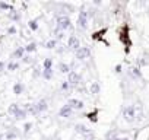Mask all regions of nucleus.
Returning <instances> with one entry per match:
<instances>
[{"label": "nucleus", "instance_id": "nucleus-1", "mask_svg": "<svg viewBox=\"0 0 149 140\" xmlns=\"http://www.w3.org/2000/svg\"><path fill=\"white\" fill-rule=\"evenodd\" d=\"M123 114V118L127 121V123H134L137 121V110H136V105H126L121 111Z\"/></svg>", "mask_w": 149, "mask_h": 140}, {"label": "nucleus", "instance_id": "nucleus-2", "mask_svg": "<svg viewBox=\"0 0 149 140\" xmlns=\"http://www.w3.org/2000/svg\"><path fill=\"white\" fill-rule=\"evenodd\" d=\"M56 22H57L56 24V29H58L61 32H64L69 28H72V22H70V18L67 15H58L57 19H56Z\"/></svg>", "mask_w": 149, "mask_h": 140}, {"label": "nucleus", "instance_id": "nucleus-3", "mask_svg": "<svg viewBox=\"0 0 149 140\" xmlns=\"http://www.w3.org/2000/svg\"><path fill=\"white\" fill-rule=\"evenodd\" d=\"M88 12H85V10H81L79 12V16H78V26L81 28V29H88Z\"/></svg>", "mask_w": 149, "mask_h": 140}, {"label": "nucleus", "instance_id": "nucleus-4", "mask_svg": "<svg viewBox=\"0 0 149 140\" xmlns=\"http://www.w3.org/2000/svg\"><path fill=\"white\" fill-rule=\"evenodd\" d=\"M74 55H76L78 60H86L91 57V48L89 47H81L78 51H74Z\"/></svg>", "mask_w": 149, "mask_h": 140}, {"label": "nucleus", "instance_id": "nucleus-5", "mask_svg": "<svg viewBox=\"0 0 149 140\" xmlns=\"http://www.w3.org/2000/svg\"><path fill=\"white\" fill-rule=\"evenodd\" d=\"M107 140H130L129 137H123L120 130H111L107 133Z\"/></svg>", "mask_w": 149, "mask_h": 140}, {"label": "nucleus", "instance_id": "nucleus-6", "mask_svg": "<svg viewBox=\"0 0 149 140\" xmlns=\"http://www.w3.org/2000/svg\"><path fill=\"white\" fill-rule=\"evenodd\" d=\"M67 47L72 48V50H74V51H78V50L81 48V41H79V38H78L76 35H70V37H69V41H67Z\"/></svg>", "mask_w": 149, "mask_h": 140}, {"label": "nucleus", "instance_id": "nucleus-7", "mask_svg": "<svg viewBox=\"0 0 149 140\" xmlns=\"http://www.w3.org/2000/svg\"><path fill=\"white\" fill-rule=\"evenodd\" d=\"M73 108L69 105V104H66V105H63L61 108H60V111H58V115L60 117H63V118H72V115H73Z\"/></svg>", "mask_w": 149, "mask_h": 140}, {"label": "nucleus", "instance_id": "nucleus-8", "mask_svg": "<svg viewBox=\"0 0 149 140\" xmlns=\"http://www.w3.org/2000/svg\"><path fill=\"white\" fill-rule=\"evenodd\" d=\"M67 82L72 85V86H76L81 83V75L78 72H70L69 73V78H67Z\"/></svg>", "mask_w": 149, "mask_h": 140}, {"label": "nucleus", "instance_id": "nucleus-9", "mask_svg": "<svg viewBox=\"0 0 149 140\" xmlns=\"http://www.w3.org/2000/svg\"><path fill=\"white\" fill-rule=\"evenodd\" d=\"M74 131L79 133V134H82V137H85V136H88V134L92 133V130L88 128V127L84 125V124H76V125H74Z\"/></svg>", "mask_w": 149, "mask_h": 140}, {"label": "nucleus", "instance_id": "nucleus-10", "mask_svg": "<svg viewBox=\"0 0 149 140\" xmlns=\"http://www.w3.org/2000/svg\"><path fill=\"white\" fill-rule=\"evenodd\" d=\"M73 110H84V107H85V104H84V101H81V99H76V98H72V99H69V102H67Z\"/></svg>", "mask_w": 149, "mask_h": 140}, {"label": "nucleus", "instance_id": "nucleus-11", "mask_svg": "<svg viewBox=\"0 0 149 140\" xmlns=\"http://www.w3.org/2000/svg\"><path fill=\"white\" fill-rule=\"evenodd\" d=\"M35 107H37L38 114H41V112H45V111L48 110V102H47L45 99H38V101L35 102Z\"/></svg>", "mask_w": 149, "mask_h": 140}, {"label": "nucleus", "instance_id": "nucleus-12", "mask_svg": "<svg viewBox=\"0 0 149 140\" xmlns=\"http://www.w3.org/2000/svg\"><path fill=\"white\" fill-rule=\"evenodd\" d=\"M127 73H129V76H130L132 79H140V78H142V73H140L139 67H130Z\"/></svg>", "mask_w": 149, "mask_h": 140}, {"label": "nucleus", "instance_id": "nucleus-13", "mask_svg": "<svg viewBox=\"0 0 149 140\" xmlns=\"http://www.w3.org/2000/svg\"><path fill=\"white\" fill-rule=\"evenodd\" d=\"M25 53H26V51H25V47H18V48L12 53V58H24V57H25V55H24Z\"/></svg>", "mask_w": 149, "mask_h": 140}, {"label": "nucleus", "instance_id": "nucleus-14", "mask_svg": "<svg viewBox=\"0 0 149 140\" xmlns=\"http://www.w3.org/2000/svg\"><path fill=\"white\" fill-rule=\"evenodd\" d=\"M24 108H25V111H26L28 114H31V115H38V111H37L35 104H26Z\"/></svg>", "mask_w": 149, "mask_h": 140}, {"label": "nucleus", "instance_id": "nucleus-15", "mask_svg": "<svg viewBox=\"0 0 149 140\" xmlns=\"http://www.w3.org/2000/svg\"><path fill=\"white\" fill-rule=\"evenodd\" d=\"M24 89H25V86H24L22 82H16L13 85V94H16V95H21L24 92Z\"/></svg>", "mask_w": 149, "mask_h": 140}, {"label": "nucleus", "instance_id": "nucleus-16", "mask_svg": "<svg viewBox=\"0 0 149 140\" xmlns=\"http://www.w3.org/2000/svg\"><path fill=\"white\" fill-rule=\"evenodd\" d=\"M26 115H28V112L25 111V108H22V107H21V108H19V110L15 112V115H13V117H15L16 120H24Z\"/></svg>", "mask_w": 149, "mask_h": 140}, {"label": "nucleus", "instance_id": "nucleus-17", "mask_svg": "<svg viewBox=\"0 0 149 140\" xmlns=\"http://www.w3.org/2000/svg\"><path fill=\"white\" fill-rule=\"evenodd\" d=\"M41 78H42V79H45V80L53 79V69H44V70H42Z\"/></svg>", "mask_w": 149, "mask_h": 140}, {"label": "nucleus", "instance_id": "nucleus-18", "mask_svg": "<svg viewBox=\"0 0 149 140\" xmlns=\"http://www.w3.org/2000/svg\"><path fill=\"white\" fill-rule=\"evenodd\" d=\"M58 70H60V73H70L72 70H70V66L67 64V63H60L58 64Z\"/></svg>", "mask_w": 149, "mask_h": 140}, {"label": "nucleus", "instance_id": "nucleus-19", "mask_svg": "<svg viewBox=\"0 0 149 140\" xmlns=\"http://www.w3.org/2000/svg\"><path fill=\"white\" fill-rule=\"evenodd\" d=\"M8 18L12 19V21H15V22H18V21L21 19V13H18V12L13 9V10H10V12L8 13Z\"/></svg>", "mask_w": 149, "mask_h": 140}, {"label": "nucleus", "instance_id": "nucleus-20", "mask_svg": "<svg viewBox=\"0 0 149 140\" xmlns=\"http://www.w3.org/2000/svg\"><path fill=\"white\" fill-rule=\"evenodd\" d=\"M89 89H91V94L97 95V94H100V89H101V88H100V83H98V82H92Z\"/></svg>", "mask_w": 149, "mask_h": 140}, {"label": "nucleus", "instance_id": "nucleus-21", "mask_svg": "<svg viewBox=\"0 0 149 140\" xmlns=\"http://www.w3.org/2000/svg\"><path fill=\"white\" fill-rule=\"evenodd\" d=\"M57 47V40H48L47 42H45V48H48V50H54Z\"/></svg>", "mask_w": 149, "mask_h": 140}, {"label": "nucleus", "instance_id": "nucleus-22", "mask_svg": "<svg viewBox=\"0 0 149 140\" xmlns=\"http://www.w3.org/2000/svg\"><path fill=\"white\" fill-rule=\"evenodd\" d=\"M28 26H29L31 31H37V29H38V21H37V19H31V21L28 22Z\"/></svg>", "mask_w": 149, "mask_h": 140}, {"label": "nucleus", "instance_id": "nucleus-23", "mask_svg": "<svg viewBox=\"0 0 149 140\" xmlns=\"http://www.w3.org/2000/svg\"><path fill=\"white\" fill-rule=\"evenodd\" d=\"M42 67L44 69H53V58L51 57H47L42 63Z\"/></svg>", "mask_w": 149, "mask_h": 140}, {"label": "nucleus", "instance_id": "nucleus-24", "mask_svg": "<svg viewBox=\"0 0 149 140\" xmlns=\"http://www.w3.org/2000/svg\"><path fill=\"white\" fill-rule=\"evenodd\" d=\"M25 51H26V53H34V51H37V44H35V42H29V44L25 47Z\"/></svg>", "mask_w": 149, "mask_h": 140}, {"label": "nucleus", "instance_id": "nucleus-25", "mask_svg": "<svg viewBox=\"0 0 149 140\" xmlns=\"http://www.w3.org/2000/svg\"><path fill=\"white\" fill-rule=\"evenodd\" d=\"M18 137V133L15 131V130H9L8 133H6V140H13V139H16Z\"/></svg>", "mask_w": 149, "mask_h": 140}, {"label": "nucleus", "instance_id": "nucleus-26", "mask_svg": "<svg viewBox=\"0 0 149 140\" xmlns=\"http://www.w3.org/2000/svg\"><path fill=\"white\" fill-rule=\"evenodd\" d=\"M0 9H2V10H13L15 8L12 6V5H9V3H5V2H0Z\"/></svg>", "mask_w": 149, "mask_h": 140}, {"label": "nucleus", "instance_id": "nucleus-27", "mask_svg": "<svg viewBox=\"0 0 149 140\" xmlns=\"http://www.w3.org/2000/svg\"><path fill=\"white\" fill-rule=\"evenodd\" d=\"M19 69V63H15V61H10L8 64V70H10V72H15V70Z\"/></svg>", "mask_w": 149, "mask_h": 140}, {"label": "nucleus", "instance_id": "nucleus-28", "mask_svg": "<svg viewBox=\"0 0 149 140\" xmlns=\"http://www.w3.org/2000/svg\"><path fill=\"white\" fill-rule=\"evenodd\" d=\"M19 108H21V107H19L18 104H12V105L9 107V114H12V115H15V112H16V111H18Z\"/></svg>", "mask_w": 149, "mask_h": 140}, {"label": "nucleus", "instance_id": "nucleus-29", "mask_svg": "<svg viewBox=\"0 0 149 140\" xmlns=\"http://www.w3.org/2000/svg\"><path fill=\"white\" fill-rule=\"evenodd\" d=\"M54 35H56V40H61L64 37V32H61V31H58V29L54 28Z\"/></svg>", "mask_w": 149, "mask_h": 140}, {"label": "nucleus", "instance_id": "nucleus-30", "mask_svg": "<svg viewBox=\"0 0 149 140\" xmlns=\"http://www.w3.org/2000/svg\"><path fill=\"white\" fill-rule=\"evenodd\" d=\"M16 32H18V31H16L15 26H9V28H8V34H9V35H15Z\"/></svg>", "mask_w": 149, "mask_h": 140}, {"label": "nucleus", "instance_id": "nucleus-31", "mask_svg": "<svg viewBox=\"0 0 149 140\" xmlns=\"http://www.w3.org/2000/svg\"><path fill=\"white\" fill-rule=\"evenodd\" d=\"M31 128H32V124H31V123H26V124L24 125V131H25V133H28Z\"/></svg>", "mask_w": 149, "mask_h": 140}, {"label": "nucleus", "instance_id": "nucleus-32", "mask_svg": "<svg viewBox=\"0 0 149 140\" xmlns=\"http://www.w3.org/2000/svg\"><path fill=\"white\" fill-rule=\"evenodd\" d=\"M69 88H70V83H69V82H63V83H61V89H63V91H67Z\"/></svg>", "mask_w": 149, "mask_h": 140}, {"label": "nucleus", "instance_id": "nucleus-33", "mask_svg": "<svg viewBox=\"0 0 149 140\" xmlns=\"http://www.w3.org/2000/svg\"><path fill=\"white\" fill-rule=\"evenodd\" d=\"M116 73H121V64H117L116 66Z\"/></svg>", "mask_w": 149, "mask_h": 140}, {"label": "nucleus", "instance_id": "nucleus-34", "mask_svg": "<svg viewBox=\"0 0 149 140\" xmlns=\"http://www.w3.org/2000/svg\"><path fill=\"white\" fill-rule=\"evenodd\" d=\"M29 61H31V57L29 55H25L24 57V63H29Z\"/></svg>", "mask_w": 149, "mask_h": 140}, {"label": "nucleus", "instance_id": "nucleus-35", "mask_svg": "<svg viewBox=\"0 0 149 140\" xmlns=\"http://www.w3.org/2000/svg\"><path fill=\"white\" fill-rule=\"evenodd\" d=\"M3 69H5V63L0 61V72H3Z\"/></svg>", "mask_w": 149, "mask_h": 140}, {"label": "nucleus", "instance_id": "nucleus-36", "mask_svg": "<svg viewBox=\"0 0 149 140\" xmlns=\"http://www.w3.org/2000/svg\"><path fill=\"white\" fill-rule=\"evenodd\" d=\"M0 140H2V136H0Z\"/></svg>", "mask_w": 149, "mask_h": 140}]
</instances>
